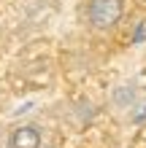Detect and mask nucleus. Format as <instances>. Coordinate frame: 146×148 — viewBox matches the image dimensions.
Returning a JSON list of instances; mask_svg holds the SVG:
<instances>
[{
	"mask_svg": "<svg viewBox=\"0 0 146 148\" xmlns=\"http://www.w3.org/2000/svg\"><path fill=\"white\" fill-rule=\"evenodd\" d=\"M114 102H116V105H133V102H135V86L130 84V86H119V89L114 92Z\"/></svg>",
	"mask_w": 146,
	"mask_h": 148,
	"instance_id": "nucleus-3",
	"label": "nucleus"
},
{
	"mask_svg": "<svg viewBox=\"0 0 146 148\" xmlns=\"http://www.w3.org/2000/svg\"><path fill=\"white\" fill-rule=\"evenodd\" d=\"M44 129L38 124H19L8 132V148H41Z\"/></svg>",
	"mask_w": 146,
	"mask_h": 148,
	"instance_id": "nucleus-2",
	"label": "nucleus"
},
{
	"mask_svg": "<svg viewBox=\"0 0 146 148\" xmlns=\"http://www.w3.org/2000/svg\"><path fill=\"white\" fill-rule=\"evenodd\" d=\"M125 14V0H89L87 5V22L95 30L116 27Z\"/></svg>",
	"mask_w": 146,
	"mask_h": 148,
	"instance_id": "nucleus-1",
	"label": "nucleus"
}]
</instances>
